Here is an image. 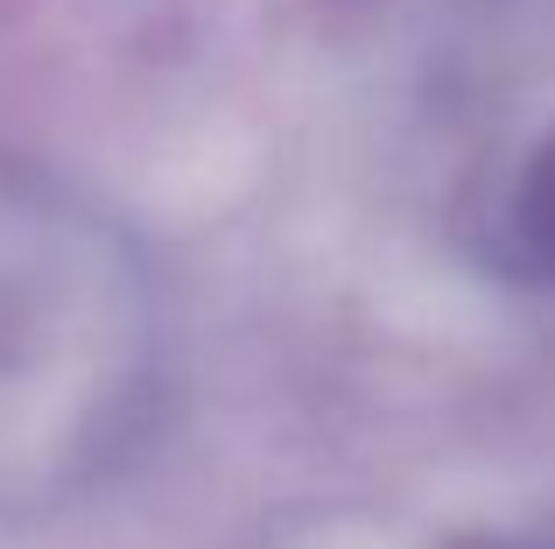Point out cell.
I'll list each match as a JSON object with an SVG mask.
<instances>
[{
	"instance_id": "cell-1",
	"label": "cell",
	"mask_w": 555,
	"mask_h": 549,
	"mask_svg": "<svg viewBox=\"0 0 555 549\" xmlns=\"http://www.w3.org/2000/svg\"><path fill=\"white\" fill-rule=\"evenodd\" d=\"M514 240L528 247V261H534V268H555V149L528 169V183H520Z\"/></svg>"
}]
</instances>
